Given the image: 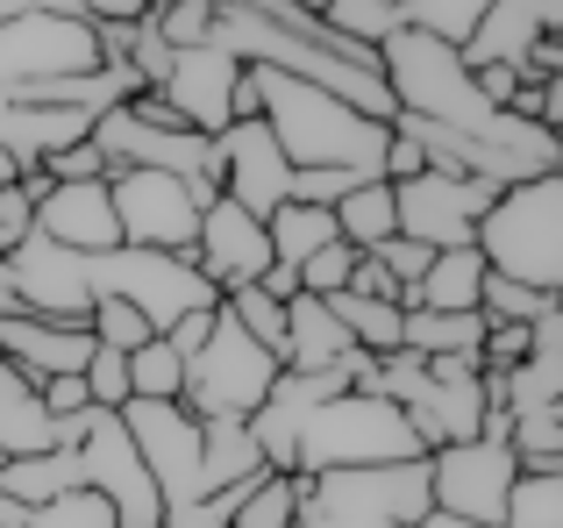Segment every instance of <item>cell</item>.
<instances>
[{"label":"cell","instance_id":"cell-1","mask_svg":"<svg viewBox=\"0 0 563 528\" xmlns=\"http://www.w3.org/2000/svg\"><path fill=\"white\" fill-rule=\"evenodd\" d=\"M257 72V122L272 129V143L286 151L292 172H350V179H385V143H393V122H372V114L343 108L335 94L307 79H286V72Z\"/></svg>","mask_w":563,"mask_h":528},{"label":"cell","instance_id":"cell-2","mask_svg":"<svg viewBox=\"0 0 563 528\" xmlns=\"http://www.w3.org/2000/svg\"><path fill=\"white\" fill-rule=\"evenodd\" d=\"M471 251L493 278L536 293H563V172H536L493 194V208L471 229Z\"/></svg>","mask_w":563,"mask_h":528},{"label":"cell","instance_id":"cell-3","mask_svg":"<svg viewBox=\"0 0 563 528\" xmlns=\"http://www.w3.org/2000/svg\"><path fill=\"white\" fill-rule=\"evenodd\" d=\"M428 458L413 421L399 415L378 393H335L314 415L300 421V443H292V472L321 479V472H372V464H413Z\"/></svg>","mask_w":563,"mask_h":528},{"label":"cell","instance_id":"cell-4","mask_svg":"<svg viewBox=\"0 0 563 528\" xmlns=\"http://www.w3.org/2000/svg\"><path fill=\"white\" fill-rule=\"evenodd\" d=\"M421 515H428V458H413V464L300 479V521L292 528H413Z\"/></svg>","mask_w":563,"mask_h":528},{"label":"cell","instance_id":"cell-5","mask_svg":"<svg viewBox=\"0 0 563 528\" xmlns=\"http://www.w3.org/2000/svg\"><path fill=\"white\" fill-rule=\"evenodd\" d=\"M278 386V358L264 343H250L229 315L214 307V329L207 343L186 358V393L179 407L192 421H250L264 407V393Z\"/></svg>","mask_w":563,"mask_h":528},{"label":"cell","instance_id":"cell-6","mask_svg":"<svg viewBox=\"0 0 563 528\" xmlns=\"http://www.w3.org/2000/svg\"><path fill=\"white\" fill-rule=\"evenodd\" d=\"M86 278H93V300H100V293H108V300H129L157 336H165L172 321H186V315H200V307L221 300V293L200 278V264H192V257L129 251V243H114V251L86 257Z\"/></svg>","mask_w":563,"mask_h":528},{"label":"cell","instance_id":"cell-7","mask_svg":"<svg viewBox=\"0 0 563 528\" xmlns=\"http://www.w3.org/2000/svg\"><path fill=\"white\" fill-rule=\"evenodd\" d=\"M207 200H214V186L172 179V172H108V208H114V229H122L129 251L192 257Z\"/></svg>","mask_w":563,"mask_h":528},{"label":"cell","instance_id":"cell-8","mask_svg":"<svg viewBox=\"0 0 563 528\" xmlns=\"http://www.w3.org/2000/svg\"><path fill=\"white\" fill-rule=\"evenodd\" d=\"M122 429H129V443H136V458H143V472H151L165 515H179V507L207 501L200 421H192L179 400H129V407H122Z\"/></svg>","mask_w":563,"mask_h":528},{"label":"cell","instance_id":"cell-9","mask_svg":"<svg viewBox=\"0 0 563 528\" xmlns=\"http://www.w3.org/2000/svg\"><path fill=\"white\" fill-rule=\"evenodd\" d=\"M514 479H521V464H514V450L493 443V436H471V443L428 450V507H435V515L499 528V507H507V486H514Z\"/></svg>","mask_w":563,"mask_h":528},{"label":"cell","instance_id":"cell-10","mask_svg":"<svg viewBox=\"0 0 563 528\" xmlns=\"http://www.w3.org/2000/svg\"><path fill=\"white\" fill-rule=\"evenodd\" d=\"M79 472H86V493H100V501L114 507V528H165V501H157L151 472H143L136 443H129V429H122V415L86 407Z\"/></svg>","mask_w":563,"mask_h":528},{"label":"cell","instance_id":"cell-11","mask_svg":"<svg viewBox=\"0 0 563 528\" xmlns=\"http://www.w3.org/2000/svg\"><path fill=\"white\" fill-rule=\"evenodd\" d=\"M493 179H450V172H413L393 186V229L421 251H464L478 215L493 208Z\"/></svg>","mask_w":563,"mask_h":528},{"label":"cell","instance_id":"cell-12","mask_svg":"<svg viewBox=\"0 0 563 528\" xmlns=\"http://www.w3.org/2000/svg\"><path fill=\"white\" fill-rule=\"evenodd\" d=\"M8 272H14V300H22V315L86 329V315H93V278H86V257L79 251H57L51 237L29 229V237H14Z\"/></svg>","mask_w":563,"mask_h":528},{"label":"cell","instance_id":"cell-13","mask_svg":"<svg viewBox=\"0 0 563 528\" xmlns=\"http://www.w3.org/2000/svg\"><path fill=\"white\" fill-rule=\"evenodd\" d=\"M214 186H221V200H235L243 215H278L286 208V194H292V165H286V151L272 143V129L264 122H229L214 136Z\"/></svg>","mask_w":563,"mask_h":528},{"label":"cell","instance_id":"cell-14","mask_svg":"<svg viewBox=\"0 0 563 528\" xmlns=\"http://www.w3.org/2000/svg\"><path fill=\"white\" fill-rule=\"evenodd\" d=\"M192 264L214 293H235V286H257L272 272V237H264L257 215H243L235 200H207L200 208V237H192Z\"/></svg>","mask_w":563,"mask_h":528},{"label":"cell","instance_id":"cell-15","mask_svg":"<svg viewBox=\"0 0 563 528\" xmlns=\"http://www.w3.org/2000/svg\"><path fill=\"white\" fill-rule=\"evenodd\" d=\"M235 79H243V65H235L229 51H214V43H200V51H179V57H172V79L157 86V94L172 100V114H179L192 136L214 143L221 129L235 122V114H229Z\"/></svg>","mask_w":563,"mask_h":528},{"label":"cell","instance_id":"cell-16","mask_svg":"<svg viewBox=\"0 0 563 528\" xmlns=\"http://www.w3.org/2000/svg\"><path fill=\"white\" fill-rule=\"evenodd\" d=\"M36 237H51L57 251H79V257H100L122 243L114 229V208H108V179H71V186H43L36 200Z\"/></svg>","mask_w":563,"mask_h":528},{"label":"cell","instance_id":"cell-17","mask_svg":"<svg viewBox=\"0 0 563 528\" xmlns=\"http://www.w3.org/2000/svg\"><path fill=\"white\" fill-rule=\"evenodd\" d=\"M536 36H563V0H493V8L471 22V36L456 43V57H464V72L521 65Z\"/></svg>","mask_w":563,"mask_h":528},{"label":"cell","instance_id":"cell-18","mask_svg":"<svg viewBox=\"0 0 563 528\" xmlns=\"http://www.w3.org/2000/svg\"><path fill=\"white\" fill-rule=\"evenodd\" d=\"M86 358H93V329H65V321H36V315L0 321V364H14L29 386L86 372Z\"/></svg>","mask_w":563,"mask_h":528},{"label":"cell","instance_id":"cell-19","mask_svg":"<svg viewBox=\"0 0 563 528\" xmlns=\"http://www.w3.org/2000/svg\"><path fill=\"white\" fill-rule=\"evenodd\" d=\"M350 350H357V343H350L343 321L329 315V300L292 293V300H286V350H278V372H335Z\"/></svg>","mask_w":563,"mask_h":528},{"label":"cell","instance_id":"cell-20","mask_svg":"<svg viewBox=\"0 0 563 528\" xmlns=\"http://www.w3.org/2000/svg\"><path fill=\"white\" fill-rule=\"evenodd\" d=\"M65 493H86V472H79V450H36V458H0V501L14 507H51Z\"/></svg>","mask_w":563,"mask_h":528},{"label":"cell","instance_id":"cell-21","mask_svg":"<svg viewBox=\"0 0 563 528\" xmlns=\"http://www.w3.org/2000/svg\"><path fill=\"white\" fill-rule=\"evenodd\" d=\"M478 286H485V257L471 251H435L421 272V286L399 293V307H428V315H478Z\"/></svg>","mask_w":563,"mask_h":528},{"label":"cell","instance_id":"cell-22","mask_svg":"<svg viewBox=\"0 0 563 528\" xmlns=\"http://www.w3.org/2000/svg\"><path fill=\"white\" fill-rule=\"evenodd\" d=\"M36 450H57V421L43 415L36 386L0 364V458H36Z\"/></svg>","mask_w":563,"mask_h":528},{"label":"cell","instance_id":"cell-23","mask_svg":"<svg viewBox=\"0 0 563 528\" xmlns=\"http://www.w3.org/2000/svg\"><path fill=\"white\" fill-rule=\"evenodd\" d=\"M200 472H207V493L264 479V450L250 436V421H200Z\"/></svg>","mask_w":563,"mask_h":528},{"label":"cell","instance_id":"cell-24","mask_svg":"<svg viewBox=\"0 0 563 528\" xmlns=\"http://www.w3.org/2000/svg\"><path fill=\"white\" fill-rule=\"evenodd\" d=\"M264 237H272V264H286V272L300 278V264L335 243V215L307 208V200H286L278 215H264Z\"/></svg>","mask_w":563,"mask_h":528},{"label":"cell","instance_id":"cell-25","mask_svg":"<svg viewBox=\"0 0 563 528\" xmlns=\"http://www.w3.org/2000/svg\"><path fill=\"white\" fill-rule=\"evenodd\" d=\"M329 215H335V237H343L350 251H378L385 237H399V229H393V186H385V179L350 186Z\"/></svg>","mask_w":563,"mask_h":528},{"label":"cell","instance_id":"cell-26","mask_svg":"<svg viewBox=\"0 0 563 528\" xmlns=\"http://www.w3.org/2000/svg\"><path fill=\"white\" fill-rule=\"evenodd\" d=\"M329 315L343 321V336L364 350V358H393V350H399V321H407V307H399V300H364V293H335Z\"/></svg>","mask_w":563,"mask_h":528},{"label":"cell","instance_id":"cell-27","mask_svg":"<svg viewBox=\"0 0 563 528\" xmlns=\"http://www.w3.org/2000/svg\"><path fill=\"white\" fill-rule=\"evenodd\" d=\"M507 450L521 472H563V407H536V415L507 421Z\"/></svg>","mask_w":563,"mask_h":528},{"label":"cell","instance_id":"cell-28","mask_svg":"<svg viewBox=\"0 0 563 528\" xmlns=\"http://www.w3.org/2000/svg\"><path fill=\"white\" fill-rule=\"evenodd\" d=\"M499 528H563V472H521L507 486Z\"/></svg>","mask_w":563,"mask_h":528},{"label":"cell","instance_id":"cell-29","mask_svg":"<svg viewBox=\"0 0 563 528\" xmlns=\"http://www.w3.org/2000/svg\"><path fill=\"white\" fill-rule=\"evenodd\" d=\"M186 393V358L165 343V336H151L143 350H129V400H179Z\"/></svg>","mask_w":563,"mask_h":528},{"label":"cell","instance_id":"cell-30","mask_svg":"<svg viewBox=\"0 0 563 528\" xmlns=\"http://www.w3.org/2000/svg\"><path fill=\"white\" fill-rule=\"evenodd\" d=\"M292 521H300V472H264L243 493L229 528H292Z\"/></svg>","mask_w":563,"mask_h":528},{"label":"cell","instance_id":"cell-31","mask_svg":"<svg viewBox=\"0 0 563 528\" xmlns=\"http://www.w3.org/2000/svg\"><path fill=\"white\" fill-rule=\"evenodd\" d=\"M221 315H229L235 329L250 336V343H264L272 358L286 350V300H272L264 286H235V293H221Z\"/></svg>","mask_w":563,"mask_h":528},{"label":"cell","instance_id":"cell-32","mask_svg":"<svg viewBox=\"0 0 563 528\" xmlns=\"http://www.w3.org/2000/svg\"><path fill=\"white\" fill-rule=\"evenodd\" d=\"M563 293H536V286H514V278H493L485 272L478 286V321L485 329H528V321L542 315V307H556Z\"/></svg>","mask_w":563,"mask_h":528},{"label":"cell","instance_id":"cell-33","mask_svg":"<svg viewBox=\"0 0 563 528\" xmlns=\"http://www.w3.org/2000/svg\"><path fill=\"white\" fill-rule=\"evenodd\" d=\"M493 8V0H407V29L421 36H442V43H464L471 22Z\"/></svg>","mask_w":563,"mask_h":528},{"label":"cell","instance_id":"cell-34","mask_svg":"<svg viewBox=\"0 0 563 528\" xmlns=\"http://www.w3.org/2000/svg\"><path fill=\"white\" fill-rule=\"evenodd\" d=\"M86 329H93V343H108V350H122V358H129V350H143V343H151V321H143L136 315V307H129V300H108V293H100V300H93V315H86Z\"/></svg>","mask_w":563,"mask_h":528},{"label":"cell","instance_id":"cell-35","mask_svg":"<svg viewBox=\"0 0 563 528\" xmlns=\"http://www.w3.org/2000/svg\"><path fill=\"white\" fill-rule=\"evenodd\" d=\"M151 29L172 51H200V43H214V0H179V8L151 14Z\"/></svg>","mask_w":563,"mask_h":528},{"label":"cell","instance_id":"cell-36","mask_svg":"<svg viewBox=\"0 0 563 528\" xmlns=\"http://www.w3.org/2000/svg\"><path fill=\"white\" fill-rule=\"evenodd\" d=\"M22 528H114V507L100 501V493H65V501H51V507H29Z\"/></svg>","mask_w":563,"mask_h":528},{"label":"cell","instance_id":"cell-37","mask_svg":"<svg viewBox=\"0 0 563 528\" xmlns=\"http://www.w3.org/2000/svg\"><path fill=\"white\" fill-rule=\"evenodd\" d=\"M357 257H364V251H350V243L335 237L329 251H314V257L300 264V293H314V300H335V293L350 286V272H357Z\"/></svg>","mask_w":563,"mask_h":528},{"label":"cell","instance_id":"cell-38","mask_svg":"<svg viewBox=\"0 0 563 528\" xmlns=\"http://www.w3.org/2000/svg\"><path fill=\"white\" fill-rule=\"evenodd\" d=\"M364 257H372V264H378L385 278H393L399 293H413V286H421V272H428V257H435V251H421V243H407V237H385L378 251H364Z\"/></svg>","mask_w":563,"mask_h":528},{"label":"cell","instance_id":"cell-39","mask_svg":"<svg viewBox=\"0 0 563 528\" xmlns=\"http://www.w3.org/2000/svg\"><path fill=\"white\" fill-rule=\"evenodd\" d=\"M172 57H179V51H172V43L151 29V14H143V22H136V43H129V72H136L143 86H165L172 79Z\"/></svg>","mask_w":563,"mask_h":528},{"label":"cell","instance_id":"cell-40","mask_svg":"<svg viewBox=\"0 0 563 528\" xmlns=\"http://www.w3.org/2000/svg\"><path fill=\"white\" fill-rule=\"evenodd\" d=\"M43 179H51V186H71V179H108V157H100L93 143H71V151L43 157Z\"/></svg>","mask_w":563,"mask_h":528},{"label":"cell","instance_id":"cell-41","mask_svg":"<svg viewBox=\"0 0 563 528\" xmlns=\"http://www.w3.org/2000/svg\"><path fill=\"white\" fill-rule=\"evenodd\" d=\"M471 86H478L485 108H507V100L521 94V72H514V65H485V72H471Z\"/></svg>","mask_w":563,"mask_h":528},{"label":"cell","instance_id":"cell-42","mask_svg":"<svg viewBox=\"0 0 563 528\" xmlns=\"http://www.w3.org/2000/svg\"><path fill=\"white\" fill-rule=\"evenodd\" d=\"M214 307H221V300H214ZM214 307H200V315H186V321H172V329H165V343L179 350V358H192V350L207 343V329H214Z\"/></svg>","mask_w":563,"mask_h":528},{"label":"cell","instance_id":"cell-43","mask_svg":"<svg viewBox=\"0 0 563 528\" xmlns=\"http://www.w3.org/2000/svg\"><path fill=\"white\" fill-rule=\"evenodd\" d=\"M343 293H364V300H399V286L378 272L372 257H357V272H350V286H343Z\"/></svg>","mask_w":563,"mask_h":528},{"label":"cell","instance_id":"cell-44","mask_svg":"<svg viewBox=\"0 0 563 528\" xmlns=\"http://www.w3.org/2000/svg\"><path fill=\"white\" fill-rule=\"evenodd\" d=\"M8 315H22V300H14V272H8V257H0V321Z\"/></svg>","mask_w":563,"mask_h":528},{"label":"cell","instance_id":"cell-45","mask_svg":"<svg viewBox=\"0 0 563 528\" xmlns=\"http://www.w3.org/2000/svg\"><path fill=\"white\" fill-rule=\"evenodd\" d=\"M413 528H478V521H456V515H435V507H428V515L413 521Z\"/></svg>","mask_w":563,"mask_h":528},{"label":"cell","instance_id":"cell-46","mask_svg":"<svg viewBox=\"0 0 563 528\" xmlns=\"http://www.w3.org/2000/svg\"><path fill=\"white\" fill-rule=\"evenodd\" d=\"M14 179H22V165H14V157L0 151V186H14Z\"/></svg>","mask_w":563,"mask_h":528},{"label":"cell","instance_id":"cell-47","mask_svg":"<svg viewBox=\"0 0 563 528\" xmlns=\"http://www.w3.org/2000/svg\"><path fill=\"white\" fill-rule=\"evenodd\" d=\"M14 14H29V0H0V22H14Z\"/></svg>","mask_w":563,"mask_h":528},{"label":"cell","instance_id":"cell-48","mask_svg":"<svg viewBox=\"0 0 563 528\" xmlns=\"http://www.w3.org/2000/svg\"><path fill=\"white\" fill-rule=\"evenodd\" d=\"M286 8H300V14H321V8H329V0H286Z\"/></svg>","mask_w":563,"mask_h":528},{"label":"cell","instance_id":"cell-49","mask_svg":"<svg viewBox=\"0 0 563 528\" xmlns=\"http://www.w3.org/2000/svg\"><path fill=\"white\" fill-rule=\"evenodd\" d=\"M8 251H14V237H8V229H0V257H8Z\"/></svg>","mask_w":563,"mask_h":528},{"label":"cell","instance_id":"cell-50","mask_svg":"<svg viewBox=\"0 0 563 528\" xmlns=\"http://www.w3.org/2000/svg\"><path fill=\"white\" fill-rule=\"evenodd\" d=\"M214 8H229V0H214Z\"/></svg>","mask_w":563,"mask_h":528},{"label":"cell","instance_id":"cell-51","mask_svg":"<svg viewBox=\"0 0 563 528\" xmlns=\"http://www.w3.org/2000/svg\"><path fill=\"white\" fill-rule=\"evenodd\" d=\"M0 114H8V100H0Z\"/></svg>","mask_w":563,"mask_h":528}]
</instances>
